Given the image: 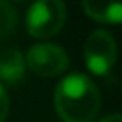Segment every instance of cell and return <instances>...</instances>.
I'll list each match as a JSON object with an SVG mask.
<instances>
[{"mask_svg": "<svg viewBox=\"0 0 122 122\" xmlns=\"http://www.w3.org/2000/svg\"><path fill=\"white\" fill-rule=\"evenodd\" d=\"M99 122H122V117L118 113H113V115H108V117L101 118Z\"/></svg>", "mask_w": 122, "mask_h": 122, "instance_id": "9c48e42d", "label": "cell"}, {"mask_svg": "<svg viewBox=\"0 0 122 122\" xmlns=\"http://www.w3.org/2000/svg\"><path fill=\"white\" fill-rule=\"evenodd\" d=\"M25 57L18 49L0 50V84H20L25 77Z\"/></svg>", "mask_w": 122, "mask_h": 122, "instance_id": "5b68a950", "label": "cell"}, {"mask_svg": "<svg viewBox=\"0 0 122 122\" xmlns=\"http://www.w3.org/2000/svg\"><path fill=\"white\" fill-rule=\"evenodd\" d=\"M16 25H18L16 9L9 4L7 0H0V38L13 34Z\"/></svg>", "mask_w": 122, "mask_h": 122, "instance_id": "52a82bcc", "label": "cell"}, {"mask_svg": "<svg viewBox=\"0 0 122 122\" xmlns=\"http://www.w3.org/2000/svg\"><path fill=\"white\" fill-rule=\"evenodd\" d=\"M9 115V95L4 84H0V122H4Z\"/></svg>", "mask_w": 122, "mask_h": 122, "instance_id": "ba28073f", "label": "cell"}, {"mask_svg": "<svg viewBox=\"0 0 122 122\" xmlns=\"http://www.w3.org/2000/svg\"><path fill=\"white\" fill-rule=\"evenodd\" d=\"M66 9L61 0H36L25 16L27 32L34 38H52L63 29Z\"/></svg>", "mask_w": 122, "mask_h": 122, "instance_id": "7a4b0ae2", "label": "cell"}, {"mask_svg": "<svg viewBox=\"0 0 122 122\" xmlns=\"http://www.w3.org/2000/svg\"><path fill=\"white\" fill-rule=\"evenodd\" d=\"M83 9L95 22L110 25L122 22V0H83Z\"/></svg>", "mask_w": 122, "mask_h": 122, "instance_id": "8992f818", "label": "cell"}, {"mask_svg": "<svg viewBox=\"0 0 122 122\" xmlns=\"http://www.w3.org/2000/svg\"><path fill=\"white\" fill-rule=\"evenodd\" d=\"M25 65L40 77H56L68 68L70 59L56 43H36L27 52Z\"/></svg>", "mask_w": 122, "mask_h": 122, "instance_id": "277c9868", "label": "cell"}, {"mask_svg": "<svg viewBox=\"0 0 122 122\" xmlns=\"http://www.w3.org/2000/svg\"><path fill=\"white\" fill-rule=\"evenodd\" d=\"M54 106L63 122H92L101 110V92L84 74H70L54 90Z\"/></svg>", "mask_w": 122, "mask_h": 122, "instance_id": "6da1fadb", "label": "cell"}, {"mask_svg": "<svg viewBox=\"0 0 122 122\" xmlns=\"http://www.w3.org/2000/svg\"><path fill=\"white\" fill-rule=\"evenodd\" d=\"M15 2H29V0H15Z\"/></svg>", "mask_w": 122, "mask_h": 122, "instance_id": "30bf717a", "label": "cell"}, {"mask_svg": "<svg viewBox=\"0 0 122 122\" xmlns=\"http://www.w3.org/2000/svg\"><path fill=\"white\" fill-rule=\"evenodd\" d=\"M117 61V43L104 29H97L84 43V63L95 76H108Z\"/></svg>", "mask_w": 122, "mask_h": 122, "instance_id": "3957f363", "label": "cell"}]
</instances>
